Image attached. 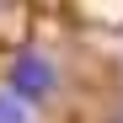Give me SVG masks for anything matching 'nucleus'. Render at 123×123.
I'll use <instances>...</instances> for the list:
<instances>
[{"label": "nucleus", "mask_w": 123, "mask_h": 123, "mask_svg": "<svg viewBox=\"0 0 123 123\" xmlns=\"http://www.w3.org/2000/svg\"><path fill=\"white\" fill-rule=\"evenodd\" d=\"M112 123H123V107H118V112H112Z\"/></svg>", "instance_id": "20e7f679"}, {"label": "nucleus", "mask_w": 123, "mask_h": 123, "mask_svg": "<svg viewBox=\"0 0 123 123\" xmlns=\"http://www.w3.org/2000/svg\"><path fill=\"white\" fill-rule=\"evenodd\" d=\"M0 86L22 107H48L64 91V64H59V54L37 48V43H16L0 54Z\"/></svg>", "instance_id": "f257e3e1"}, {"label": "nucleus", "mask_w": 123, "mask_h": 123, "mask_svg": "<svg viewBox=\"0 0 123 123\" xmlns=\"http://www.w3.org/2000/svg\"><path fill=\"white\" fill-rule=\"evenodd\" d=\"M64 16H91L86 27H123V0H107V6H64Z\"/></svg>", "instance_id": "f03ea898"}, {"label": "nucleus", "mask_w": 123, "mask_h": 123, "mask_svg": "<svg viewBox=\"0 0 123 123\" xmlns=\"http://www.w3.org/2000/svg\"><path fill=\"white\" fill-rule=\"evenodd\" d=\"M0 123H32V107H22L6 86H0Z\"/></svg>", "instance_id": "7ed1b4c3"}]
</instances>
